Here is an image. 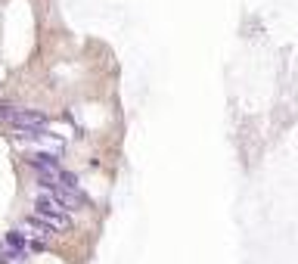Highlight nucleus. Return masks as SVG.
Returning <instances> with one entry per match:
<instances>
[{"label": "nucleus", "instance_id": "nucleus-1", "mask_svg": "<svg viewBox=\"0 0 298 264\" xmlns=\"http://www.w3.org/2000/svg\"><path fill=\"white\" fill-rule=\"evenodd\" d=\"M0 264H10V261H0Z\"/></svg>", "mask_w": 298, "mask_h": 264}]
</instances>
